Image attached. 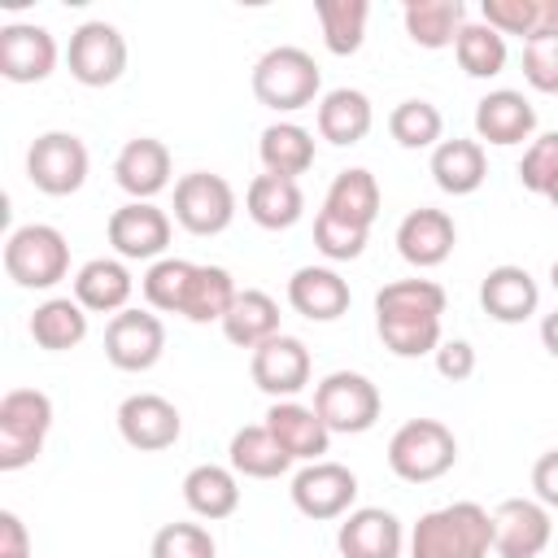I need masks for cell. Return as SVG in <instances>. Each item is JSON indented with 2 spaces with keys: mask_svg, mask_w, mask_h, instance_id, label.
Here are the masks:
<instances>
[{
  "mask_svg": "<svg viewBox=\"0 0 558 558\" xmlns=\"http://www.w3.org/2000/svg\"><path fill=\"white\" fill-rule=\"evenodd\" d=\"M410 558H488L493 554V514L480 501H449L418 514L405 536Z\"/></svg>",
  "mask_w": 558,
  "mask_h": 558,
  "instance_id": "1",
  "label": "cell"
},
{
  "mask_svg": "<svg viewBox=\"0 0 558 558\" xmlns=\"http://www.w3.org/2000/svg\"><path fill=\"white\" fill-rule=\"evenodd\" d=\"M318 92H323V70L296 44L266 48L253 65V96H257V105H266L275 113H296V109L314 105Z\"/></svg>",
  "mask_w": 558,
  "mask_h": 558,
  "instance_id": "2",
  "label": "cell"
},
{
  "mask_svg": "<svg viewBox=\"0 0 558 558\" xmlns=\"http://www.w3.org/2000/svg\"><path fill=\"white\" fill-rule=\"evenodd\" d=\"M458 462V436L440 418H410L388 440V471L405 484H432Z\"/></svg>",
  "mask_w": 558,
  "mask_h": 558,
  "instance_id": "3",
  "label": "cell"
},
{
  "mask_svg": "<svg viewBox=\"0 0 558 558\" xmlns=\"http://www.w3.org/2000/svg\"><path fill=\"white\" fill-rule=\"evenodd\" d=\"M4 275L26 292H48L70 275V244L48 222H26L4 240Z\"/></svg>",
  "mask_w": 558,
  "mask_h": 558,
  "instance_id": "4",
  "label": "cell"
},
{
  "mask_svg": "<svg viewBox=\"0 0 558 558\" xmlns=\"http://www.w3.org/2000/svg\"><path fill=\"white\" fill-rule=\"evenodd\" d=\"M48 432H52V397L39 388H9L0 397V471L31 466Z\"/></svg>",
  "mask_w": 558,
  "mask_h": 558,
  "instance_id": "5",
  "label": "cell"
},
{
  "mask_svg": "<svg viewBox=\"0 0 558 558\" xmlns=\"http://www.w3.org/2000/svg\"><path fill=\"white\" fill-rule=\"evenodd\" d=\"M314 410H318V418L327 423L331 436L336 432L340 436H362L379 423L384 401H379V388L362 371H331L314 388Z\"/></svg>",
  "mask_w": 558,
  "mask_h": 558,
  "instance_id": "6",
  "label": "cell"
},
{
  "mask_svg": "<svg viewBox=\"0 0 558 558\" xmlns=\"http://www.w3.org/2000/svg\"><path fill=\"white\" fill-rule=\"evenodd\" d=\"M87 144L74 131H44L26 148V179L44 196H74L87 183Z\"/></svg>",
  "mask_w": 558,
  "mask_h": 558,
  "instance_id": "7",
  "label": "cell"
},
{
  "mask_svg": "<svg viewBox=\"0 0 558 558\" xmlns=\"http://www.w3.org/2000/svg\"><path fill=\"white\" fill-rule=\"evenodd\" d=\"M70 78L83 87H113L126 74V39L113 22H83L65 48Z\"/></svg>",
  "mask_w": 558,
  "mask_h": 558,
  "instance_id": "8",
  "label": "cell"
},
{
  "mask_svg": "<svg viewBox=\"0 0 558 558\" xmlns=\"http://www.w3.org/2000/svg\"><path fill=\"white\" fill-rule=\"evenodd\" d=\"M235 218V187L222 174L192 170L174 183V222L192 235H222Z\"/></svg>",
  "mask_w": 558,
  "mask_h": 558,
  "instance_id": "9",
  "label": "cell"
},
{
  "mask_svg": "<svg viewBox=\"0 0 558 558\" xmlns=\"http://www.w3.org/2000/svg\"><path fill=\"white\" fill-rule=\"evenodd\" d=\"M292 506L314 519V523H327V519H344L357 501V475L340 462H305L296 475H292Z\"/></svg>",
  "mask_w": 558,
  "mask_h": 558,
  "instance_id": "10",
  "label": "cell"
},
{
  "mask_svg": "<svg viewBox=\"0 0 558 558\" xmlns=\"http://www.w3.org/2000/svg\"><path fill=\"white\" fill-rule=\"evenodd\" d=\"M105 235L122 262H161L170 244V214L157 209L153 201H126L109 214Z\"/></svg>",
  "mask_w": 558,
  "mask_h": 558,
  "instance_id": "11",
  "label": "cell"
},
{
  "mask_svg": "<svg viewBox=\"0 0 558 558\" xmlns=\"http://www.w3.org/2000/svg\"><path fill=\"white\" fill-rule=\"evenodd\" d=\"M166 353V323L153 314V310H122L109 318L105 327V357L126 371V375H140V371H153Z\"/></svg>",
  "mask_w": 558,
  "mask_h": 558,
  "instance_id": "12",
  "label": "cell"
},
{
  "mask_svg": "<svg viewBox=\"0 0 558 558\" xmlns=\"http://www.w3.org/2000/svg\"><path fill=\"white\" fill-rule=\"evenodd\" d=\"M554 523L549 506L536 497H506L493 510V554L497 558H541L549 549Z\"/></svg>",
  "mask_w": 558,
  "mask_h": 558,
  "instance_id": "13",
  "label": "cell"
},
{
  "mask_svg": "<svg viewBox=\"0 0 558 558\" xmlns=\"http://www.w3.org/2000/svg\"><path fill=\"white\" fill-rule=\"evenodd\" d=\"M118 436L140 453H161L183 436V414L161 392H131L118 405Z\"/></svg>",
  "mask_w": 558,
  "mask_h": 558,
  "instance_id": "14",
  "label": "cell"
},
{
  "mask_svg": "<svg viewBox=\"0 0 558 558\" xmlns=\"http://www.w3.org/2000/svg\"><path fill=\"white\" fill-rule=\"evenodd\" d=\"M310 371H314L310 366V349L296 336H283V331L275 340L257 344L253 357H248L253 384L275 401H296V392L310 384Z\"/></svg>",
  "mask_w": 558,
  "mask_h": 558,
  "instance_id": "15",
  "label": "cell"
},
{
  "mask_svg": "<svg viewBox=\"0 0 558 558\" xmlns=\"http://www.w3.org/2000/svg\"><path fill=\"white\" fill-rule=\"evenodd\" d=\"M61 61V48L48 26L9 22L0 26V74L9 83H44Z\"/></svg>",
  "mask_w": 558,
  "mask_h": 558,
  "instance_id": "16",
  "label": "cell"
},
{
  "mask_svg": "<svg viewBox=\"0 0 558 558\" xmlns=\"http://www.w3.org/2000/svg\"><path fill=\"white\" fill-rule=\"evenodd\" d=\"M336 549H340V558H401L405 527L384 506H357L344 514V523L336 532Z\"/></svg>",
  "mask_w": 558,
  "mask_h": 558,
  "instance_id": "17",
  "label": "cell"
},
{
  "mask_svg": "<svg viewBox=\"0 0 558 558\" xmlns=\"http://www.w3.org/2000/svg\"><path fill=\"white\" fill-rule=\"evenodd\" d=\"M458 244V227L445 209H432V205H418L410 209L401 222H397V253L414 266V270H432L440 262H449Z\"/></svg>",
  "mask_w": 558,
  "mask_h": 558,
  "instance_id": "18",
  "label": "cell"
},
{
  "mask_svg": "<svg viewBox=\"0 0 558 558\" xmlns=\"http://www.w3.org/2000/svg\"><path fill=\"white\" fill-rule=\"evenodd\" d=\"M113 183L131 201H153L157 192L170 187V148L153 135H135L118 148L113 157Z\"/></svg>",
  "mask_w": 558,
  "mask_h": 558,
  "instance_id": "19",
  "label": "cell"
},
{
  "mask_svg": "<svg viewBox=\"0 0 558 558\" xmlns=\"http://www.w3.org/2000/svg\"><path fill=\"white\" fill-rule=\"evenodd\" d=\"M480 305H484V314H488L493 323L514 327V323H527V318L536 314L541 288H536V279H532L523 266L501 262V266H493V270L480 279Z\"/></svg>",
  "mask_w": 558,
  "mask_h": 558,
  "instance_id": "20",
  "label": "cell"
},
{
  "mask_svg": "<svg viewBox=\"0 0 558 558\" xmlns=\"http://www.w3.org/2000/svg\"><path fill=\"white\" fill-rule=\"evenodd\" d=\"M532 131H536V109H532V100L523 92L497 87V92L480 96V105H475V140L510 148V144L532 140Z\"/></svg>",
  "mask_w": 558,
  "mask_h": 558,
  "instance_id": "21",
  "label": "cell"
},
{
  "mask_svg": "<svg viewBox=\"0 0 558 558\" xmlns=\"http://www.w3.org/2000/svg\"><path fill=\"white\" fill-rule=\"evenodd\" d=\"M266 427H270V436L283 445V453L292 462H323V453L331 445V432L318 418V410L301 405V401H270Z\"/></svg>",
  "mask_w": 558,
  "mask_h": 558,
  "instance_id": "22",
  "label": "cell"
},
{
  "mask_svg": "<svg viewBox=\"0 0 558 558\" xmlns=\"http://www.w3.org/2000/svg\"><path fill=\"white\" fill-rule=\"evenodd\" d=\"M349 301L353 292L331 266H301L288 279V305L310 323H336L340 314H349Z\"/></svg>",
  "mask_w": 558,
  "mask_h": 558,
  "instance_id": "23",
  "label": "cell"
},
{
  "mask_svg": "<svg viewBox=\"0 0 558 558\" xmlns=\"http://www.w3.org/2000/svg\"><path fill=\"white\" fill-rule=\"evenodd\" d=\"M131 292H135V279L122 257H92L74 270V301L87 314H122L131 310L126 305Z\"/></svg>",
  "mask_w": 558,
  "mask_h": 558,
  "instance_id": "24",
  "label": "cell"
},
{
  "mask_svg": "<svg viewBox=\"0 0 558 558\" xmlns=\"http://www.w3.org/2000/svg\"><path fill=\"white\" fill-rule=\"evenodd\" d=\"M318 135L336 148H349V144H362L375 126V109H371V96L357 92V87H331L323 92L318 100Z\"/></svg>",
  "mask_w": 558,
  "mask_h": 558,
  "instance_id": "25",
  "label": "cell"
},
{
  "mask_svg": "<svg viewBox=\"0 0 558 558\" xmlns=\"http://www.w3.org/2000/svg\"><path fill=\"white\" fill-rule=\"evenodd\" d=\"M432 179L440 192L449 196H471L484 187L488 179V157H484V144L480 140H440L432 148Z\"/></svg>",
  "mask_w": 558,
  "mask_h": 558,
  "instance_id": "26",
  "label": "cell"
},
{
  "mask_svg": "<svg viewBox=\"0 0 558 558\" xmlns=\"http://www.w3.org/2000/svg\"><path fill=\"white\" fill-rule=\"evenodd\" d=\"M244 209L262 231H288L301 222L305 214V192L296 179H279V174H257L244 192Z\"/></svg>",
  "mask_w": 558,
  "mask_h": 558,
  "instance_id": "27",
  "label": "cell"
},
{
  "mask_svg": "<svg viewBox=\"0 0 558 558\" xmlns=\"http://www.w3.org/2000/svg\"><path fill=\"white\" fill-rule=\"evenodd\" d=\"M183 501L196 519H231L240 510V475L218 462H201L183 475Z\"/></svg>",
  "mask_w": 558,
  "mask_h": 558,
  "instance_id": "28",
  "label": "cell"
},
{
  "mask_svg": "<svg viewBox=\"0 0 558 558\" xmlns=\"http://www.w3.org/2000/svg\"><path fill=\"white\" fill-rule=\"evenodd\" d=\"M218 327L235 349L253 353L257 344L279 336V301L270 292H262V288H240V296L231 301V310H227V318Z\"/></svg>",
  "mask_w": 558,
  "mask_h": 558,
  "instance_id": "29",
  "label": "cell"
},
{
  "mask_svg": "<svg viewBox=\"0 0 558 558\" xmlns=\"http://www.w3.org/2000/svg\"><path fill=\"white\" fill-rule=\"evenodd\" d=\"M405 35L418 48H453L458 31L466 26V4L462 0H405L401 4Z\"/></svg>",
  "mask_w": 558,
  "mask_h": 558,
  "instance_id": "30",
  "label": "cell"
},
{
  "mask_svg": "<svg viewBox=\"0 0 558 558\" xmlns=\"http://www.w3.org/2000/svg\"><path fill=\"white\" fill-rule=\"evenodd\" d=\"M379 205H384V196H379V183H375V174H371L366 166L340 170V174L331 179L327 196H323V209H327V214H336V218H344V222H353V227H366V231L375 227Z\"/></svg>",
  "mask_w": 558,
  "mask_h": 558,
  "instance_id": "31",
  "label": "cell"
},
{
  "mask_svg": "<svg viewBox=\"0 0 558 558\" xmlns=\"http://www.w3.org/2000/svg\"><path fill=\"white\" fill-rule=\"evenodd\" d=\"M227 462H231V471L244 475V480H279V475L292 466V458L283 453V445L270 436L266 423L240 427V432L231 436V445H227Z\"/></svg>",
  "mask_w": 558,
  "mask_h": 558,
  "instance_id": "32",
  "label": "cell"
},
{
  "mask_svg": "<svg viewBox=\"0 0 558 558\" xmlns=\"http://www.w3.org/2000/svg\"><path fill=\"white\" fill-rule=\"evenodd\" d=\"M257 157L266 174L279 179H301L314 166V135L296 122H270L257 140Z\"/></svg>",
  "mask_w": 558,
  "mask_h": 558,
  "instance_id": "33",
  "label": "cell"
},
{
  "mask_svg": "<svg viewBox=\"0 0 558 558\" xmlns=\"http://www.w3.org/2000/svg\"><path fill=\"white\" fill-rule=\"evenodd\" d=\"M31 340L39 349H48V353L78 349L87 340V310L74 296H48L31 314Z\"/></svg>",
  "mask_w": 558,
  "mask_h": 558,
  "instance_id": "34",
  "label": "cell"
},
{
  "mask_svg": "<svg viewBox=\"0 0 558 558\" xmlns=\"http://www.w3.org/2000/svg\"><path fill=\"white\" fill-rule=\"evenodd\" d=\"M235 296H240V288H235V279H231L227 266L196 262L192 283H187V296H183V318L187 323H222Z\"/></svg>",
  "mask_w": 558,
  "mask_h": 558,
  "instance_id": "35",
  "label": "cell"
},
{
  "mask_svg": "<svg viewBox=\"0 0 558 558\" xmlns=\"http://www.w3.org/2000/svg\"><path fill=\"white\" fill-rule=\"evenodd\" d=\"M314 17L331 57H353L366 44V17H371L366 0H314Z\"/></svg>",
  "mask_w": 558,
  "mask_h": 558,
  "instance_id": "36",
  "label": "cell"
},
{
  "mask_svg": "<svg viewBox=\"0 0 558 558\" xmlns=\"http://www.w3.org/2000/svg\"><path fill=\"white\" fill-rule=\"evenodd\" d=\"M445 288L432 279H392L375 292V318H440Z\"/></svg>",
  "mask_w": 558,
  "mask_h": 558,
  "instance_id": "37",
  "label": "cell"
},
{
  "mask_svg": "<svg viewBox=\"0 0 558 558\" xmlns=\"http://www.w3.org/2000/svg\"><path fill=\"white\" fill-rule=\"evenodd\" d=\"M453 52H458V65L471 74V78H497L506 70V35H497L488 22H466L453 39Z\"/></svg>",
  "mask_w": 558,
  "mask_h": 558,
  "instance_id": "38",
  "label": "cell"
},
{
  "mask_svg": "<svg viewBox=\"0 0 558 558\" xmlns=\"http://www.w3.org/2000/svg\"><path fill=\"white\" fill-rule=\"evenodd\" d=\"M388 135L401 144V148H436L440 135H445V118L432 100L423 96H410L401 105H392L388 113Z\"/></svg>",
  "mask_w": 558,
  "mask_h": 558,
  "instance_id": "39",
  "label": "cell"
},
{
  "mask_svg": "<svg viewBox=\"0 0 558 558\" xmlns=\"http://www.w3.org/2000/svg\"><path fill=\"white\" fill-rule=\"evenodd\" d=\"M192 270H196V262H183V257L153 262L144 270V279H140V292H144L148 310H157V314H183V296H187Z\"/></svg>",
  "mask_w": 558,
  "mask_h": 558,
  "instance_id": "40",
  "label": "cell"
},
{
  "mask_svg": "<svg viewBox=\"0 0 558 558\" xmlns=\"http://www.w3.org/2000/svg\"><path fill=\"white\" fill-rule=\"evenodd\" d=\"M375 331L397 357H427L440 349V318H375Z\"/></svg>",
  "mask_w": 558,
  "mask_h": 558,
  "instance_id": "41",
  "label": "cell"
},
{
  "mask_svg": "<svg viewBox=\"0 0 558 558\" xmlns=\"http://www.w3.org/2000/svg\"><path fill=\"white\" fill-rule=\"evenodd\" d=\"M148 558H218V545L205 523H166L157 527Z\"/></svg>",
  "mask_w": 558,
  "mask_h": 558,
  "instance_id": "42",
  "label": "cell"
},
{
  "mask_svg": "<svg viewBox=\"0 0 558 558\" xmlns=\"http://www.w3.org/2000/svg\"><path fill=\"white\" fill-rule=\"evenodd\" d=\"M366 240H371L366 227H353V222L318 209V218H314V244H318V253L327 262H353V257H362Z\"/></svg>",
  "mask_w": 558,
  "mask_h": 558,
  "instance_id": "43",
  "label": "cell"
},
{
  "mask_svg": "<svg viewBox=\"0 0 558 558\" xmlns=\"http://www.w3.org/2000/svg\"><path fill=\"white\" fill-rule=\"evenodd\" d=\"M480 22H488L497 35H519L527 44L541 31V0H484Z\"/></svg>",
  "mask_w": 558,
  "mask_h": 558,
  "instance_id": "44",
  "label": "cell"
},
{
  "mask_svg": "<svg viewBox=\"0 0 558 558\" xmlns=\"http://www.w3.org/2000/svg\"><path fill=\"white\" fill-rule=\"evenodd\" d=\"M554 179H558V131H545V135H532V144L523 148L519 183H523V192L545 196Z\"/></svg>",
  "mask_w": 558,
  "mask_h": 558,
  "instance_id": "45",
  "label": "cell"
},
{
  "mask_svg": "<svg viewBox=\"0 0 558 558\" xmlns=\"http://www.w3.org/2000/svg\"><path fill=\"white\" fill-rule=\"evenodd\" d=\"M523 78L541 96H558V35H541L523 44Z\"/></svg>",
  "mask_w": 558,
  "mask_h": 558,
  "instance_id": "46",
  "label": "cell"
},
{
  "mask_svg": "<svg viewBox=\"0 0 558 558\" xmlns=\"http://www.w3.org/2000/svg\"><path fill=\"white\" fill-rule=\"evenodd\" d=\"M432 357H436L440 379H449V384H462L475 375V349L466 340H440V349Z\"/></svg>",
  "mask_w": 558,
  "mask_h": 558,
  "instance_id": "47",
  "label": "cell"
},
{
  "mask_svg": "<svg viewBox=\"0 0 558 558\" xmlns=\"http://www.w3.org/2000/svg\"><path fill=\"white\" fill-rule=\"evenodd\" d=\"M532 488H536V501L558 510V449H545L536 462H532Z\"/></svg>",
  "mask_w": 558,
  "mask_h": 558,
  "instance_id": "48",
  "label": "cell"
},
{
  "mask_svg": "<svg viewBox=\"0 0 558 558\" xmlns=\"http://www.w3.org/2000/svg\"><path fill=\"white\" fill-rule=\"evenodd\" d=\"M0 558H31V532L13 510H0Z\"/></svg>",
  "mask_w": 558,
  "mask_h": 558,
  "instance_id": "49",
  "label": "cell"
},
{
  "mask_svg": "<svg viewBox=\"0 0 558 558\" xmlns=\"http://www.w3.org/2000/svg\"><path fill=\"white\" fill-rule=\"evenodd\" d=\"M541 344H545L549 357H558V310L541 318Z\"/></svg>",
  "mask_w": 558,
  "mask_h": 558,
  "instance_id": "50",
  "label": "cell"
},
{
  "mask_svg": "<svg viewBox=\"0 0 558 558\" xmlns=\"http://www.w3.org/2000/svg\"><path fill=\"white\" fill-rule=\"evenodd\" d=\"M545 201H549V205H554V209H558V179H554V183H549V192H545Z\"/></svg>",
  "mask_w": 558,
  "mask_h": 558,
  "instance_id": "51",
  "label": "cell"
},
{
  "mask_svg": "<svg viewBox=\"0 0 558 558\" xmlns=\"http://www.w3.org/2000/svg\"><path fill=\"white\" fill-rule=\"evenodd\" d=\"M549 283H554V292H558V257H554V266H549Z\"/></svg>",
  "mask_w": 558,
  "mask_h": 558,
  "instance_id": "52",
  "label": "cell"
}]
</instances>
